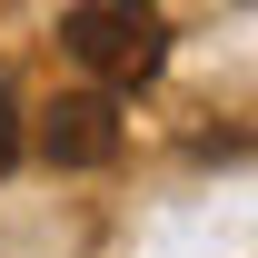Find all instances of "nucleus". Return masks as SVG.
Here are the masks:
<instances>
[{
  "mask_svg": "<svg viewBox=\"0 0 258 258\" xmlns=\"http://www.w3.org/2000/svg\"><path fill=\"white\" fill-rule=\"evenodd\" d=\"M60 50L109 90H139L169 70V20H159V0H80L60 20Z\"/></svg>",
  "mask_w": 258,
  "mask_h": 258,
  "instance_id": "nucleus-1",
  "label": "nucleus"
},
{
  "mask_svg": "<svg viewBox=\"0 0 258 258\" xmlns=\"http://www.w3.org/2000/svg\"><path fill=\"white\" fill-rule=\"evenodd\" d=\"M30 139H40V159H50V169H109V159H119V109H109L99 90H70V99L40 109Z\"/></svg>",
  "mask_w": 258,
  "mask_h": 258,
  "instance_id": "nucleus-2",
  "label": "nucleus"
},
{
  "mask_svg": "<svg viewBox=\"0 0 258 258\" xmlns=\"http://www.w3.org/2000/svg\"><path fill=\"white\" fill-rule=\"evenodd\" d=\"M20 159V99H10V80H0V169Z\"/></svg>",
  "mask_w": 258,
  "mask_h": 258,
  "instance_id": "nucleus-3",
  "label": "nucleus"
}]
</instances>
